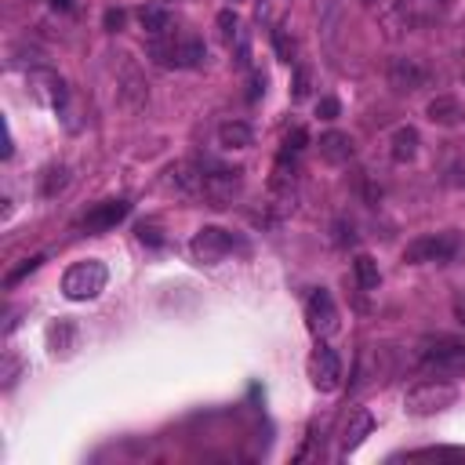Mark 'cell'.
Instances as JSON below:
<instances>
[{"label": "cell", "instance_id": "cell-1", "mask_svg": "<svg viewBox=\"0 0 465 465\" xmlns=\"http://www.w3.org/2000/svg\"><path fill=\"white\" fill-rule=\"evenodd\" d=\"M150 55L157 65H168V70H196V65L208 58V47L201 37L168 33L160 40H150Z\"/></svg>", "mask_w": 465, "mask_h": 465}, {"label": "cell", "instance_id": "cell-2", "mask_svg": "<svg viewBox=\"0 0 465 465\" xmlns=\"http://www.w3.org/2000/svg\"><path fill=\"white\" fill-rule=\"evenodd\" d=\"M106 284H109V270L99 258L73 262L70 270L62 273V295L70 302H91V298H99L106 291Z\"/></svg>", "mask_w": 465, "mask_h": 465}, {"label": "cell", "instance_id": "cell-3", "mask_svg": "<svg viewBox=\"0 0 465 465\" xmlns=\"http://www.w3.org/2000/svg\"><path fill=\"white\" fill-rule=\"evenodd\" d=\"M454 400H458V385L433 378V382H418V385L404 396V411L415 415V418H433V415L454 408Z\"/></svg>", "mask_w": 465, "mask_h": 465}, {"label": "cell", "instance_id": "cell-4", "mask_svg": "<svg viewBox=\"0 0 465 465\" xmlns=\"http://www.w3.org/2000/svg\"><path fill=\"white\" fill-rule=\"evenodd\" d=\"M240 189H244L240 168H222V164H211V160L201 164V196L211 201V208H226Z\"/></svg>", "mask_w": 465, "mask_h": 465}, {"label": "cell", "instance_id": "cell-5", "mask_svg": "<svg viewBox=\"0 0 465 465\" xmlns=\"http://www.w3.org/2000/svg\"><path fill=\"white\" fill-rule=\"evenodd\" d=\"M189 251L201 265H219L233 251H240V240L222 226H204V229H196V237L189 240Z\"/></svg>", "mask_w": 465, "mask_h": 465}, {"label": "cell", "instance_id": "cell-6", "mask_svg": "<svg viewBox=\"0 0 465 465\" xmlns=\"http://www.w3.org/2000/svg\"><path fill=\"white\" fill-rule=\"evenodd\" d=\"M454 254H458V237H454V233L418 237V240H411V244L404 247V262H408V265H429V262L443 265V262H451Z\"/></svg>", "mask_w": 465, "mask_h": 465}, {"label": "cell", "instance_id": "cell-7", "mask_svg": "<svg viewBox=\"0 0 465 465\" xmlns=\"http://www.w3.org/2000/svg\"><path fill=\"white\" fill-rule=\"evenodd\" d=\"M309 382H313V389H320V392H335L339 385H342V360H339V353L331 349V346H316L313 349V357H309Z\"/></svg>", "mask_w": 465, "mask_h": 465}, {"label": "cell", "instance_id": "cell-8", "mask_svg": "<svg viewBox=\"0 0 465 465\" xmlns=\"http://www.w3.org/2000/svg\"><path fill=\"white\" fill-rule=\"evenodd\" d=\"M306 323H309V331L316 339H327V335H335L339 331V306L323 288L306 298Z\"/></svg>", "mask_w": 465, "mask_h": 465}, {"label": "cell", "instance_id": "cell-9", "mask_svg": "<svg viewBox=\"0 0 465 465\" xmlns=\"http://www.w3.org/2000/svg\"><path fill=\"white\" fill-rule=\"evenodd\" d=\"M422 364L436 375H465V346L461 342H433L422 349Z\"/></svg>", "mask_w": 465, "mask_h": 465}, {"label": "cell", "instance_id": "cell-10", "mask_svg": "<svg viewBox=\"0 0 465 465\" xmlns=\"http://www.w3.org/2000/svg\"><path fill=\"white\" fill-rule=\"evenodd\" d=\"M429 84V70L422 62H415V58H396L392 65H389V88L392 91H400V95H411V91H418V88H426Z\"/></svg>", "mask_w": 465, "mask_h": 465}, {"label": "cell", "instance_id": "cell-11", "mask_svg": "<svg viewBox=\"0 0 465 465\" xmlns=\"http://www.w3.org/2000/svg\"><path fill=\"white\" fill-rule=\"evenodd\" d=\"M396 12L411 26H433L451 12V0H396Z\"/></svg>", "mask_w": 465, "mask_h": 465}, {"label": "cell", "instance_id": "cell-12", "mask_svg": "<svg viewBox=\"0 0 465 465\" xmlns=\"http://www.w3.org/2000/svg\"><path fill=\"white\" fill-rule=\"evenodd\" d=\"M30 95L40 102V106H51V109H62L65 106V81L51 70H33L30 73Z\"/></svg>", "mask_w": 465, "mask_h": 465}, {"label": "cell", "instance_id": "cell-13", "mask_svg": "<svg viewBox=\"0 0 465 465\" xmlns=\"http://www.w3.org/2000/svg\"><path fill=\"white\" fill-rule=\"evenodd\" d=\"M116 88H120V102H124L127 109H142L146 99H150L146 77L139 73V65H131V62L120 65V81H116Z\"/></svg>", "mask_w": 465, "mask_h": 465}, {"label": "cell", "instance_id": "cell-14", "mask_svg": "<svg viewBox=\"0 0 465 465\" xmlns=\"http://www.w3.org/2000/svg\"><path fill=\"white\" fill-rule=\"evenodd\" d=\"M127 211H131V204L127 201H102V204H95L88 215H84V229L88 233H106V229H113L116 222H124L127 219Z\"/></svg>", "mask_w": 465, "mask_h": 465}, {"label": "cell", "instance_id": "cell-15", "mask_svg": "<svg viewBox=\"0 0 465 465\" xmlns=\"http://www.w3.org/2000/svg\"><path fill=\"white\" fill-rule=\"evenodd\" d=\"M353 153H357V142L346 135V131H327V135H320V157L327 164L342 168V164L353 160Z\"/></svg>", "mask_w": 465, "mask_h": 465}, {"label": "cell", "instance_id": "cell-16", "mask_svg": "<svg viewBox=\"0 0 465 465\" xmlns=\"http://www.w3.org/2000/svg\"><path fill=\"white\" fill-rule=\"evenodd\" d=\"M426 113H429V120L440 124V127H454V124L465 120V106H461L454 95H436Z\"/></svg>", "mask_w": 465, "mask_h": 465}, {"label": "cell", "instance_id": "cell-17", "mask_svg": "<svg viewBox=\"0 0 465 465\" xmlns=\"http://www.w3.org/2000/svg\"><path fill=\"white\" fill-rule=\"evenodd\" d=\"M371 429H375V415L371 411H353L349 415V422H346V429H342V451H357L367 436H371Z\"/></svg>", "mask_w": 465, "mask_h": 465}, {"label": "cell", "instance_id": "cell-18", "mask_svg": "<svg viewBox=\"0 0 465 465\" xmlns=\"http://www.w3.org/2000/svg\"><path fill=\"white\" fill-rule=\"evenodd\" d=\"M389 153H392V160L396 164H411L415 157H418V131L411 127V124H404V127H396L392 131V139H389Z\"/></svg>", "mask_w": 465, "mask_h": 465}, {"label": "cell", "instance_id": "cell-19", "mask_svg": "<svg viewBox=\"0 0 465 465\" xmlns=\"http://www.w3.org/2000/svg\"><path fill=\"white\" fill-rule=\"evenodd\" d=\"M139 22H142V30H146L150 40H160V37L175 33V19H171V12H168V8H157V4H153V8H142Z\"/></svg>", "mask_w": 465, "mask_h": 465}, {"label": "cell", "instance_id": "cell-20", "mask_svg": "<svg viewBox=\"0 0 465 465\" xmlns=\"http://www.w3.org/2000/svg\"><path fill=\"white\" fill-rule=\"evenodd\" d=\"M251 142H254V131L244 120H226L219 127V146H226V150H247Z\"/></svg>", "mask_w": 465, "mask_h": 465}, {"label": "cell", "instance_id": "cell-21", "mask_svg": "<svg viewBox=\"0 0 465 465\" xmlns=\"http://www.w3.org/2000/svg\"><path fill=\"white\" fill-rule=\"evenodd\" d=\"M73 342H77V327H73L70 320H58V323L47 327V346H51L55 357H58V353L65 357V353L73 349Z\"/></svg>", "mask_w": 465, "mask_h": 465}, {"label": "cell", "instance_id": "cell-22", "mask_svg": "<svg viewBox=\"0 0 465 465\" xmlns=\"http://www.w3.org/2000/svg\"><path fill=\"white\" fill-rule=\"evenodd\" d=\"M353 270H357V280H360V288H364V291H375V288L382 284V273H378V262H375L371 254H357V262H353Z\"/></svg>", "mask_w": 465, "mask_h": 465}, {"label": "cell", "instance_id": "cell-23", "mask_svg": "<svg viewBox=\"0 0 465 465\" xmlns=\"http://www.w3.org/2000/svg\"><path fill=\"white\" fill-rule=\"evenodd\" d=\"M65 185H70V168H65V164H55V168L44 171L40 193H44V196H55V193H62Z\"/></svg>", "mask_w": 465, "mask_h": 465}, {"label": "cell", "instance_id": "cell-24", "mask_svg": "<svg viewBox=\"0 0 465 465\" xmlns=\"http://www.w3.org/2000/svg\"><path fill=\"white\" fill-rule=\"evenodd\" d=\"M273 47H277V55H280L284 62H291V58H295V40H288L284 26H277V30H273Z\"/></svg>", "mask_w": 465, "mask_h": 465}, {"label": "cell", "instance_id": "cell-25", "mask_svg": "<svg viewBox=\"0 0 465 465\" xmlns=\"http://www.w3.org/2000/svg\"><path fill=\"white\" fill-rule=\"evenodd\" d=\"M339 113H342V102H339V99H331V95H327V99L316 102V116H320V120H335Z\"/></svg>", "mask_w": 465, "mask_h": 465}, {"label": "cell", "instance_id": "cell-26", "mask_svg": "<svg viewBox=\"0 0 465 465\" xmlns=\"http://www.w3.org/2000/svg\"><path fill=\"white\" fill-rule=\"evenodd\" d=\"M19 375H22V364H19V360L8 353V357H4V375H0V378H4V389H15Z\"/></svg>", "mask_w": 465, "mask_h": 465}, {"label": "cell", "instance_id": "cell-27", "mask_svg": "<svg viewBox=\"0 0 465 465\" xmlns=\"http://www.w3.org/2000/svg\"><path fill=\"white\" fill-rule=\"evenodd\" d=\"M40 262H44L40 254H37V258H26V262L19 265V270H15V273H8V288H15V284H19V280H22L26 273H33V270H40Z\"/></svg>", "mask_w": 465, "mask_h": 465}, {"label": "cell", "instance_id": "cell-28", "mask_svg": "<svg viewBox=\"0 0 465 465\" xmlns=\"http://www.w3.org/2000/svg\"><path fill=\"white\" fill-rule=\"evenodd\" d=\"M306 127H295V131H288V139H284V150L288 153H298V150H306Z\"/></svg>", "mask_w": 465, "mask_h": 465}, {"label": "cell", "instance_id": "cell-29", "mask_svg": "<svg viewBox=\"0 0 465 465\" xmlns=\"http://www.w3.org/2000/svg\"><path fill=\"white\" fill-rule=\"evenodd\" d=\"M219 30H222V40H233V37H237V15H233V12H222V15H219Z\"/></svg>", "mask_w": 465, "mask_h": 465}, {"label": "cell", "instance_id": "cell-30", "mask_svg": "<svg viewBox=\"0 0 465 465\" xmlns=\"http://www.w3.org/2000/svg\"><path fill=\"white\" fill-rule=\"evenodd\" d=\"M139 240H142V244H153V247H160V244H164V237H160V229H157V226H139Z\"/></svg>", "mask_w": 465, "mask_h": 465}, {"label": "cell", "instance_id": "cell-31", "mask_svg": "<svg viewBox=\"0 0 465 465\" xmlns=\"http://www.w3.org/2000/svg\"><path fill=\"white\" fill-rule=\"evenodd\" d=\"M309 95V70H298L295 73V99H306Z\"/></svg>", "mask_w": 465, "mask_h": 465}, {"label": "cell", "instance_id": "cell-32", "mask_svg": "<svg viewBox=\"0 0 465 465\" xmlns=\"http://www.w3.org/2000/svg\"><path fill=\"white\" fill-rule=\"evenodd\" d=\"M120 26H124V12H106V30L116 33Z\"/></svg>", "mask_w": 465, "mask_h": 465}, {"label": "cell", "instance_id": "cell-33", "mask_svg": "<svg viewBox=\"0 0 465 465\" xmlns=\"http://www.w3.org/2000/svg\"><path fill=\"white\" fill-rule=\"evenodd\" d=\"M262 91H265V73H254V77H251V91H247V99H258Z\"/></svg>", "mask_w": 465, "mask_h": 465}, {"label": "cell", "instance_id": "cell-34", "mask_svg": "<svg viewBox=\"0 0 465 465\" xmlns=\"http://www.w3.org/2000/svg\"><path fill=\"white\" fill-rule=\"evenodd\" d=\"M447 182H454V185H465V164L451 168V178H447Z\"/></svg>", "mask_w": 465, "mask_h": 465}, {"label": "cell", "instance_id": "cell-35", "mask_svg": "<svg viewBox=\"0 0 465 465\" xmlns=\"http://www.w3.org/2000/svg\"><path fill=\"white\" fill-rule=\"evenodd\" d=\"M70 4H73V0H51V8H58V12H65Z\"/></svg>", "mask_w": 465, "mask_h": 465}, {"label": "cell", "instance_id": "cell-36", "mask_svg": "<svg viewBox=\"0 0 465 465\" xmlns=\"http://www.w3.org/2000/svg\"><path fill=\"white\" fill-rule=\"evenodd\" d=\"M454 316H458V320H461V323H465V298H461V302H458V306H454Z\"/></svg>", "mask_w": 465, "mask_h": 465}, {"label": "cell", "instance_id": "cell-37", "mask_svg": "<svg viewBox=\"0 0 465 465\" xmlns=\"http://www.w3.org/2000/svg\"><path fill=\"white\" fill-rule=\"evenodd\" d=\"M360 4H364V8H375V0H360Z\"/></svg>", "mask_w": 465, "mask_h": 465}]
</instances>
